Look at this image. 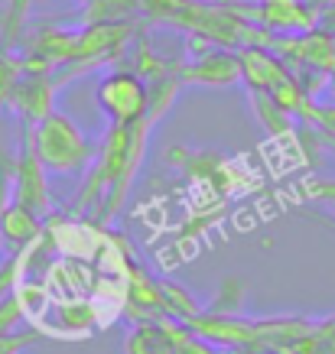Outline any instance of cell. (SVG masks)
<instances>
[{"mask_svg": "<svg viewBox=\"0 0 335 354\" xmlns=\"http://www.w3.org/2000/svg\"><path fill=\"white\" fill-rule=\"evenodd\" d=\"M150 127V120L111 124L105 130V137L98 140V153L85 169L88 176L75 198V208L95 218V225H108L120 212V205L127 202L130 185L141 172Z\"/></svg>", "mask_w": 335, "mask_h": 354, "instance_id": "obj_1", "label": "cell"}, {"mask_svg": "<svg viewBox=\"0 0 335 354\" xmlns=\"http://www.w3.org/2000/svg\"><path fill=\"white\" fill-rule=\"evenodd\" d=\"M33 143L36 160L43 162L46 172L55 176H72V172H85L98 153V140L88 137L72 118H65L62 111H49L43 120H36L26 127Z\"/></svg>", "mask_w": 335, "mask_h": 354, "instance_id": "obj_2", "label": "cell"}, {"mask_svg": "<svg viewBox=\"0 0 335 354\" xmlns=\"http://www.w3.org/2000/svg\"><path fill=\"white\" fill-rule=\"evenodd\" d=\"M98 104L111 124L150 120V88L134 68H114L98 82Z\"/></svg>", "mask_w": 335, "mask_h": 354, "instance_id": "obj_3", "label": "cell"}, {"mask_svg": "<svg viewBox=\"0 0 335 354\" xmlns=\"http://www.w3.org/2000/svg\"><path fill=\"white\" fill-rule=\"evenodd\" d=\"M10 202L30 208L33 215H39L46 221L49 215V192H46V169L43 162L36 160L30 143V133L23 127L20 150L10 160Z\"/></svg>", "mask_w": 335, "mask_h": 354, "instance_id": "obj_4", "label": "cell"}, {"mask_svg": "<svg viewBox=\"0 0 335 354\" xmlns=\"http://www.w3.org/2000/svg\"><path fill=\"white\" fill-rule=\"evenodd\" d=\"M241 13L257 20L264 30L280 32H309L319 23V13L306 0H257V3H248Z\"/></svg>", "mask_w": 335, "mask_h": 354, "instance_id": "obj_5", "label": "cell"}, {"mask_svg": "<svg viewBox=\"0 0 335 354\" xmlns=\"http://www.w3.org/2000/svg\"><path fill=\"white\" fill-rule=\"evenodd\" d=\"M43 225L46 221L39 215H33L30 208L7 202L3 212H0V241H3V247L10 254H20V250H26L36 237L43 234Z\"/></svg>", "mask_w": 335, "mask_h": 354, "instance_id": "obj_6", "label": "cell"}, {"mask_svg": "<svg viewBox=\"0 0 335 354\" xmlns=\"http://www.w3.org/2000/svg\"><path fill=\"white\" fill-rule=\"evenodd\" d=\"M241 78V59L228 53H212L206 59H195L192 65L183 68V82H202V85H231Z\"/></svg>", "mask_w": 335, "mask_h": 354, "instance_id": "obj_7", "label": "cell"}, {"mask_svg": "<svg viewBox=\"0 0 335 354\" xmlns=\"http://www.w3.org/2000/svg\"><path fill=\"white\" fill-rule=\"evenodd\" d=\"M176 332L173 325H137L127 338V354H176Z\"/></svg>", "mask_w": 335, "mask_h": 354, "instance_id": "obj_8", "label": "cell"}, {"mask_svg": "<svg viewBox=\"0 0 335 354\" xmlns=\"http://www.w3.org/2000/svg\"><path fill=\"white\" fill-rule=\"evenodd\" d=\"M33 0H7L3 20H0V49H13L23 36V23L30 17Z\"/></svg>", "mask_w": 335, "mask_h": 354, "instance_id": "obj_9", "label": "cell"}, {"mask_svg": "<svg viewBox=\"0 0 335 354\" xmlns=\"http://www.w3.org/2000/svg\"><path fill=\"white\" fill-rule=\"evenodd\" d=\"M23 75V59L13 49H0V108L10 104V95Z\"/></svg>", "mask_w": 335, "mask_h": 354, "instance_id": "obj_10", "label": "cell"}, {"mask_svg": "<svg viewBox=\"0 0 335 354\" xmlns=\"http://www.w3.org/2000/svg\"><path fill=\"white\" fill-rule=\"evenodd\" d=\"M303 195L306 198H313V202H323V205H332L335 208V179H316V183H306Z\"/></svg>", "mask_w": 335, "mask_h": 354, "instance_id": "obj_11", "label": "cell"}, {"mask_svg": "<svg viewBox=\"0 0 335 354\" xmlns=\"http://www.w3.org/2000/svg\"><path fill=\"white\" fill-rule=\"evenodd\" d=\"M303 111L325 130V137H335V108H323V104H309V101H306Z\"/></svg>", "mask_w": 335, "mask_h": 354, "instance_id": "obj_12", "label": "cell"}, {"mask_svg": "<svg viewBox=\"0 0 335 354\" xmlns=\"http://www.w3.org/2000/svg\"><path fill=\"white\" fill-rule=\"evenodd\" d=\"M7 202H10V160L0 153V212ZM0 250H3V241H0Z\"/></svg>", "mask_w": 335, "mask_h": 354, "instance_id": "obj_13", "label": "cell"}, {"mask_svg": "<svg viewBox=\"0 0 335 354\" xmlns=\"http://www.w3.org/2000/svg\"><path fill=\"white\" fill-rule=\"evenodd\" d=\"M319 23H323L325 30H332V32H335V0H329L323 10H319ZM319 23H316V26H319Z\"/></svg>", "mask_w": 335, "mask_h": 354, "instance_id": "obj_14", "label": "cell"}, {"mask_svg": "<svg viewBox=\"0 0 335 354\" xmlns=\"http://www.w3.org/2000/svg\"><path fill=\"white\" fill-rule=\"evenodd\" d=\"M306 3H309V7H313V10L319 13V10H323V7H325V3H329V0H306Z\"/></svg>", "mask_w": 335, "mask_h": 354, "instance_id": "obj_15", "label": "cell"}, {"mask_svg": "<svg viewBox=\"0 0 335 354\" xmlns=\"http://www.w3.org/2000/svg\"><path fill=\"white\" fill-rule=\"evenodd\" d=\"M329 150H332V153H335V137H329Z\"/></svg>", "mask_w": 335, "mask_h": 354, "instance_id": "obj_16", "label": "cell"}]
</instances>
